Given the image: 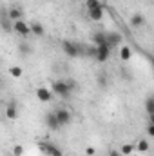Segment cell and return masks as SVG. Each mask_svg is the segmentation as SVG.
<instances>
[{"mask_svg":"<svg viewBox=\"0 0 154 156\" xmlns=\"http://www.w3.org/2000/svg\"><path fill=\"white\" fill-rule=\"evenodd\" d=\"M75 87H76L75 80H54L53 85H51V91L54 94L62 96V98H69L71 93L75 91Z\"/></svg>","mask_w":154,"mask_h":156,"instance_id":"1","label":"cell"},{"mask_svg":"<svg viewBox=\"0 0 154 156\" xmlns=\"http://www.w3.org/2000/svg\"><path fill=\"white\" fill-rule=\"evenodd\" d=\"M62 49H64V53L67 55V56H71V58H76L80 56V45L75 44V42H71V40H64L62 42Z\"/></svg>","mask_w":154,"mask_h":156,"instance_id":"2","label":"cell"},{"mask_svg":"<svg viewBox=\"0 0 154 156\" xmlns=\"http://www.w3.org/2000/svg\"><path fill=\"white\" fill-rule=\"evenodd\" d=\"M13 31L16 33V35H20V37H29V35H33V31H31V26H27L24 20H16V22H13Z\"/></svg>","mask_w":154,"mask_h":156,"instance_id":"3","label":"cell"},{"mask_svg":"<svg viewBox=\"0 0 154 156\" xmlns=\"http://www.w3.org/2000/svg\"><path fill=\"white\" fill-rule=\"evenodd\" d=\"M54 115H56V118H58V122H60V125H62V127L69 125V123H71V120H73V115H71L67 109H56V111H54Z\"/></svg>","mask_w":154,"mask_h":156,"instance_id":"4","label":"cell"},{"mask_svg":"<svg viewBox=\"0 0 154 156\" xmlns=\"http://www.w3.org/2000/svg\"><path fill=\"white\" fill-rule=\"evenodd\" d=\"M111 56V47L105 44V45H96V60L98 62H107Z\"/></svg>","mask_w":154,"mask_h":156,"instance_id":"5","label":"cell"},{"mask_svg":"<svg viewBox=\"0 0 154 156\" xmlns=\"http://www.w3.org/2000/svg\"><path fill=\"white\" fill-rule=\"evenodd\" d=\"M44 122H45V125H47L51 131H58V129L62 127L60 122H58V118H56V115H54V111H53V113H47Z\"/></svg>","mask_w":154,"mask_h":156,"instance_id":"6","label":"cell"},{"mask_svg":"<svg viewBox=\"0 0 154 156\" xmlns=\"http://www.w3.org/2000/svg\"><path fill=\"white\" fill-rule=\"evenodd\" d=\"M37 96H38L40 102H51L53 91H49L47 87H38V89H37Z\"/></svg>","mask_w":154,"mask_h":156,"instance_id":"7","label":"cell"},{"mask_svg":"<svg viewBox=\"0 0 154 156\" xmlns=\"http://www.w3.org/2000/svg\"><path fill=\"white\" fill-rule=\"evenodd\" d=\"M121 44V35L120 33H107V45L111 49H114L116 45Z\"/></svg>","mask_w":154,"mask_h":156,"instance_id":"8","label":"cell"},{"mask_svg":"<svg viewBox=\"0 0 154 156\" xmlns=\"http://www.w3.org/2000/svg\"><path fill=\"white\" fill-rule=\"evenodd\" d=\"M131 26H132V27H142V26H145V16L140 15V13L132 15V16H131Z\"/></svg>","mask_w":154,"mask_h":156,"instance_id":"9","label":"cell"},{"mask_svg":"<svg viewBox=\"0 0 154 156\" xmlns=\"http://www.w3.org/2000/svg\"><path fill=\"white\" fill-rule=\"evenodd\" d=\"M5 116L9 120H16L18 118V109H16V104H9L5 107Z\"/></svg>","mask_w":154,"mask_h":156,"instance_id":"10","label":"cell"},{"mask_svg":"<svg viewBox=\"0 0 154 156\" xmlns=\"http://www.w3.org/2000/svg\"><path fill=\"white\" fill-rule=\"evenodd\" d=\"M120 58H121L123 62H129V60L132 58V49H131L129 45H123V47L120 49Z\"/></svg>","mask_w":154,"mask_h":156,"instance_id":"11","label":"cell"},{"mask_svg":"<svg viewBox=\"0 0 154 156\" xmlns=\"http://www.w3.org/2000/svg\"><path fill=\"white\" fill-rule=\"evenodd\" d=\"M93 42H94V45H105L107 44V33H94Z\"/></svg>","mask_w":154,"mask_h":156,"instance_id":"12","label":"cell"},{"mask_svg":"<svg viewBox=\"0 0 154 156\" xmlns=\"http://www.w3.org/2000/svg\"><path fill=\"white\" fill-rule=\"evenodd\" d=\"M89 13V16L93 18V20H102L103 18V5L102 7H96V9H91V11H87Z\"/></svg>","mask_w":154,"mask_h":156,"instance_id":"13","label":"cell"},{"mask_svg":"<svg viewBox=\"0 0 154 156\" xmlns=\"http://www.w3.org/2000/svg\"><path fill=\"white\" fill-rule=\"evenodd\" d=\"M7 15H9V18H11L13 22H16V20H22V11H20L18 7H11V9L7 11Z\"/></svg>","mask_w":154,"mask_h":156,"instance_id":"14","label":"cell"},{"mask_svg":"<svg viewBox=\"0 0 154 156\" xmlns=\"http://www.w3.org/2000/svg\"><path fill=\"white\" fill-rule=\"evenodd\" d=\"M38 149L44 153V154H47V156H51V153H53V149H54V145L53 144H49V142H42L38 145Z\"/></svg>","mask_w":154,"mask_h":156,"instance_id":"15","label":"cell"},{"mask_svg":"<svg viewBox=\"0 0 154 156\" xmlns=\"http://www.w3.org/2000/svg\"><path fill=\"white\" fill-rule=\"evenodd\" d=\"M31 31H33V35H37V37H42V35H44V27H42L40 22H31Z\"/></svg>","mask_w":154,"mask_h":156,"instance_id":"16","label":"cell"},{"mask_svg":"<svg viewBox=\"0 0 154 156\" xmlns=\"http://www.w3.org/2000/svg\"><path fill=\"white\" fill-rule=\"evenodd\" d=\"M145 111H147V115H154V94L145 100Z\"/></svg>","mask_w":154,"mask_h":156,"instance_id":"17","label":"cell"},{"mask_svg":"<svg viewBox=\"0 0 154 156\" xmlns=\"http://www.w3.org/2000/svg\"><path fill=\"white\" fill-rule=\"evenodd\" d=\"M85 5H87V11H91V9L102 7V2L100 0H85Z\"/></svg>","mask_w":154,"mask_h":156,"instance_id":"18","label":"cell"},{"mask_svg":"<svg viewBox=\"0 0 154 156\" xmlns=\"http://www.w3.org/2000/svg\"><path fill=\"white\" fill-rule=\"evenodd\" d=\"M134 149H136V145H132V144H125V145H121V149H120V153H121V154H131V153H132V151H134Z\"/></svg>","mask_w":154,"mask_h":156,"instance_id":"19","label":"cell"},{"mask_svg":"<svg viewBox=\"0 0 154 156\" xmlns=\"http://www.w3.org/2000/svg\"><path fill=\"white\" fill-rule=\"evenodd\" d=\"M136 149H138L140 153H147V151H149V142H147V140H140L138 145H136Z\"/></svg>","mask_w":154,"mask_h":156,"instance_id":"20","label":"cell"},{"mask_svg":"<svg viewBox=\"0 0 154 156\" xmlns=\"http://www.w3.org/2000/svg\"><path fill=\"white\" fill-rule=\"evenodd\" d=\"M9 73H11V76H15V78L22 76V69H20V67H11V69H9Z\"/></svg>","mask_w":154,"mask_h":156,"instance_id":"21","label":"cell"},{"mask_svg":"<svg viewBox=\"0 0 154 156\" xmlns=\"http://www.w3.org/2000/svg\"><path fill=\"white\" fill-rule=\"evenodd\" d=\"M20 51H22L24 55H31V53H33L31 45H27V44H22V45H20Z\"/></svg>","mask_w":154,"mask_h":156,"instance_id":"22","label":"cell"},{"mask_svg":"<svg viewBox=\"0 0 154 156\" xmlns=\"http://www.w3.org/2000/svg\"><path fill=\"white\" fill-rule=\"evenodd\" d=\"M13 154L15 156H22L24 154V147H22V145H15V147H13Z\"/></svg>","mask_w":154,"mask_h":156,"instance_id":"23","label":"cell"},{"mask_svg":"<svg viewBox=\"0 0 154 156\" xmlns=\"http://www.w3.org/2000/svg\"><path fill=\"white\" fill-rule=\"evenodd\" d=\"M51 156H64V153H62V149H60V147H56V145H54V149H53Z\"/></svg>","mask_w":154,"mask_h":156,"instance_id":"24","label":"cell"},{"mask_svg":"<svg viewBox=\"0 0 154 156\" xmlns=\"http://www.w3.org/2000/svg\"><path fill=\"white\" fill-rule=\"evenodd\" d=\"M147 134L154 138V125H151V123H149V127H147Z\"/></svg>","mask_w":154,"mask_h":156,"instance_id":"25","label":"cell"},{"mask_svg":"<svg viewBox=\"0 0 154 156\" xmlns=\"http://www.w3.org/2000/svg\"><path fill=\"white\" fill-rule=\"evenodd\" d=\"M85 153H87L89 156H93L94 153H96V149H94V147H87V149H85Z\"/></svg>","mask_w":154,"mask_h":156,"instance_id":"26","label":"cell"},{"mask_svg":"<svg viewBox=\"0 0 154 156\" xmlns=\"http://www.w3.org/2000/svg\"><path fill=\"white\" fill-rule=\"evenodd\" d=\"M109 156H121L120 151H109Z\"/></svg>","mask_w":154,"mask_h":156,"instance_id":"27","label":"cell"},{"mask_svg":"<svg viewBox=\"0 0 154 156\" xmlns=\"http://www.w3.org/2000/svg\"><path fill=\"white\" fill-rule=\"evenodd\" d=\"M98 83L100 85H105V76H98Z\"/></svg>","mask_w":154,"mask_h":156,"instance_id":"28","label":"cell"},{"mask_svg":"<svg viewBox=\"0 0 154 156\" xmlns=\"http://www.w3.org/2000/svg\"><path fill=\"white\" fill-rule=\"evenodd\" d=\"M149 123H151V125H154V115H149Z\"/></svg>","mask_w":154,"mask_h":156,"instance_id":"29","label":"cell"}]
</instances>
